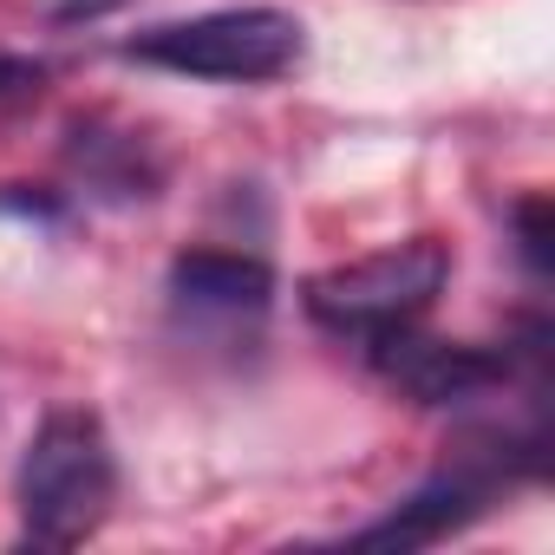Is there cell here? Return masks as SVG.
Instances as JSON below:
<instances>
[{
	"mask_svg": "<svg viewBox=\"0 0 555 555\" xmlns=\"http://www.w3.org/2000/svg\"><path fill=\"white\" fill-rule=\"evenodd\" d=\"M170 295H177V308H196V314H261L274 295V274L248 255L190 248L170 268Z\"/></svg>",
	"mask_w": 555,
	"mask_h": 555,
	"instance_id": "8992f818",
	"label": "cell"
},
{
	"mask_svg": "<svg viewBox=\"0 0 555 555\" xmlns=\"http://www.w3.org/2000/svg\"><path fill=\"white\" fill-rule=\"evenodd\" d=\"M379 373L412 392L418 405H464V399H483L509 379V353H490V347H457V340H418L412 327L399 334H379L366 340Z\"/></svg>",
	"mask_w": 555,
	"mask_h": 555,
	"instance_id": "277c9868",
	"label": "cell"
},
{
	"mask_svg": "<svg viewBox=\"0 0 555 555\" xmlns=\"http://www.w3.org/2000/svg\"><path fill=\"white\" fill-rule=\"evenodd\" d=\"M444 274H451V255L431 235H418V242H399V248H379V255H360V261H340V268L314 274L301 288V301L327 334L379 340V334L412 327L438 301Z\"/></svg>",
	"mask_w": 555,
	"mask_h": 555,
	"instance_id": "3957f363",
	"label": "cell"
},
{
	"mask_svg": "<svg viewBox=\"0 0 555 555\" xmlns=\"http://www.w3.org/2000/svg\"><path fill=\"white\" fill-rule=\"evenodd\" d=\"M14 496H21L27 542H40V548L86 542L112 516V496H118V457H112L99 412H86V405L47 412L40 431L27 438Z\"/></svg>",
	"mask_w": 555,
	"mask_h": 555,
	"instance_id": "6da1fadb",
	"label": "cell"
},
{
	"mask_svg": "<svg viewBox=\"0 0 555 555\" xmlns=\"http://www.w3.org/2000/svg\"><path fill=\"white\" fill-rule=\"evenodd\" d=\"M516 235H522V261L535 274H548V196H522L516 203Z\"/></svg>",
	"mask_w": 555,
	"mask_h": 555,
	"instance_id": "52a82bcc",
	"label": "cell"
},
{
	"mask_svg": "<svg viewBox=\"0 0 555 555\" xmlns=\"http://www.w3.org/2000/svg\"><path fill=\"white\" fill-rule=\"evenodd\" d=\"M125 60L209 86H261L301 60V21L282 8H216V14L144 27L138 40H125Z\"/></svg>",
	"mask_w": 555,
	"mask_h": 555,
	"instance_id": "7a4b0ae2",
	"label": "cell"
},
{
	"mask_svg": "<svg viewBox=\"0 0 555 555\" xmlns=\"http://www.w3.org/2000/svg\"><path fill=\"white\" fill-rule=\"evenodd\" d=\"M483 496H490V477L483 470H444L425 490H412L405 503H392V516L366 522L353 542H366V548H425V542L464 529L483 509Z\"/></svg>",
	"mask_w": 555,
	"mask_h": 555,
	"instance_id": "5b68a950",
	"label": "cell"
}]
</instances>
